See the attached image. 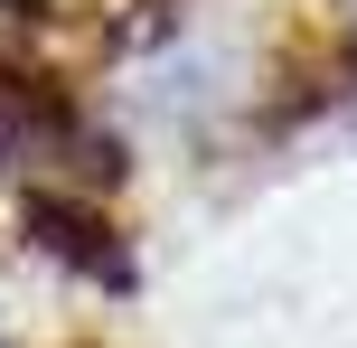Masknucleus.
<instances>
[{"mask_svg":"<svg viewBox=\"0 0 357 348\" xmlns=\"http://www.w3.org/2000/svg\"><path fill=\"white\" fill-rule=\"evenodd\" d=\"M0 19H47V0H0Z\"/></svg>","mask_w":357,"mask_h":348,"instance_id":"7ed1b4c3","label":"nucleus"},{"mask_svg":"<svg viewBox=\"0 0 357 348\" xmlns=\"http://www.w3.org/2000/svg\"><path fill=\"white\" fill-rule=\"evenodd\" d=\"M29 160H47V169L66 160V169H85V179H113L123 151H113L104 132H94L85 113L47 85V75L0 66V169H29Z\"/></svg>","mask_w":357,"mask_h":348,"instance_id":"f257e3e1","label":"nucleus"},{"mask_svg":"<svg viewBox=\"0 0 357 348\" xmlns=\"http://www.w3.org/2000/svg\"><path fill=\"white\" fill-rule=\"evenodd\" d=\"M19 226H29L38 255H56L66 273H85L94 292H132V245H123V226H113L94 198H75V188H29Z\"/></svg>","mask_w":357,"mask_h":348,"instance_id":"f03ea898","label":"nucleus"},{"mask_svg":"<svg viewBox=\"0 0 357 348\" xmlns=\"http://www.w3.org/2000/svg\"><path fill=\"white\" fill-rule=\"evenodd\" d=\"M0 348H10V339H0Z\"/></svg>","mask_w":357,"mask_h":348,"instance_id":"20e7f679","label":"nucleus"}]
</instances>
